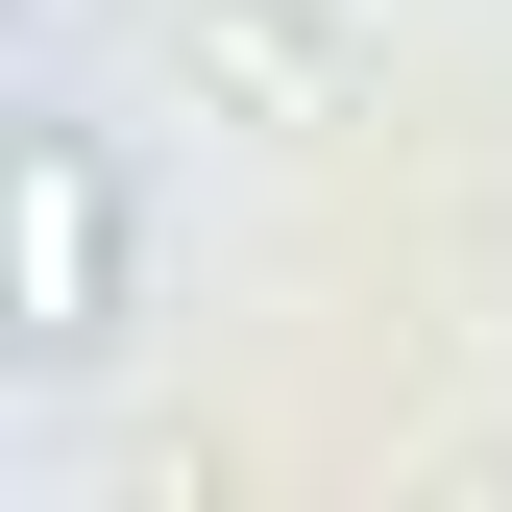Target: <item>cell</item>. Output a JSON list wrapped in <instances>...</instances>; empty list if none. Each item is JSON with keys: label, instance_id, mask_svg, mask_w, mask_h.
<instances>
[{"label": "cell", "instance_id": "6da1fadb", "mask_svg": "<svg viewBox=\"0 0 512 512\" xmlns=\"http://www.w3.org/2000/svg\"><path fill=\"white\" fill-rule=\"evenodd\" d=\"M0 196H25V366H98V317H122V196H98V122H25V147H0Z\"/></svg>", "mask_w": 512, "mask_h": 512}]
</instances>
